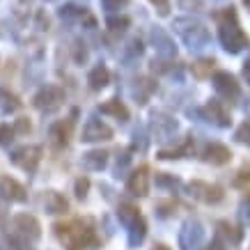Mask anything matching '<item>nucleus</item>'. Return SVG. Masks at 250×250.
Segmentation results:
<instances>
[{
	"label": "nucleus",
	"mask_w": 250,
	"mask_h": 250,
	"mask_svg": "<svg viewBox=\"0 0 250 250\" xmlns=\"http://www.w3.org/2000/svg\"><path fill=\"white\" fill-rule=\"evenodd\" d=\"M55 234L64 243L67 250H85L87 246L97 243L94 229L87 220H69V223H58L55 225Z\"/></svg>",
	"instance_id": "1"
},
{
	"label": "nucleus",
	"mask_w": 250,
	"mask_h": 250,
	"mask_svg": "<svg viewBox=\"0 0 250 250\" xmlns=\"http://www.w3.org/2000/svg\"><path fill=\"white\" fill-rule=\"evenodd\" d=\"M12 232H9V246L14 250H35V241L39 239V223L30 213H19L12 218Z\"/></svg>",
	"instance_id": "2"
},
{
	"label": "nucleus",
	"mask_w": 250,
	"mask_h": 250,
	"mask_svg": "<svg viewBox=\"0 0 250 250\" xmlns=\"http://www.w3.org/2000/svg\"><path fill=\"white\" fill-rule=\"evenodd\" d=\"M218 19H220L218 37H220L223 48H225L228 53H239V51H243V48L250 44V39H248V35L239 28V23H236V12L229 7L225 14H218Z\"/></svg>",
	"instance_id": "3"
},
{
	"label": "nucleus",
	"mask_w": 250,
	"mask_h": 250,
	"mask_svg": "<svg viewBox=\"0 0 250 250\" xmlns=\"http://www.w3.org/2000/svg\"><path fill=\"white\" fill-rule=\"evenodd\" d=\"M174 32L182 37V42L188 48H205L209 44V28H207L202 21L197 19H190V16H182V19H174Z\"/></svg>",
	"instance_id": "4"
},
{
	"label": "nucleus",
	"mask_w": 250,
	"mask_h": 250,
	"mask_svg": "<svg viewBox=\"0 0 250 250\" xmlns=\"http://www.w3.org/2000/svg\"><path fill=\"white\" fill-rule=\"evenodd\" d=\"M62 101H64V92L60 87H55V85H46L42 90L37 92V97H35V106L39 110H46V113H53L58 108L62 106Z\"/></svg>",
	"instance_id": "5"
},
{
	"label": "nucleus",
	"mask_w": 250,
	"mask_h": 250,
	"mask_svg": "<svg viewBox=\"0 0 250 250\" xmlns=\"http://www.w3.org/2000/svg\"><path fill=\"white\" fill-rule=\"evenodd\" d=\"M42 161V147L37 145H28V147H21L12 154V163L19 167H23L25 172H35Z\"/></svg>",
	"instance_id": "6"
},
{
	"label": "nucleus",
	"mask_w": 250,
	"mask_h": 250,
	"mask_svg": "<svg viewBox=\"0 0 250 250\" xmlns=\"http://www.w3.org/2000/svg\"><path fill=\"white\" fill-rule=\"evenodd\" d=\"M113 138V131L108 124L99 120V117H90L83 126V140L85 143H97V140H110Z\"/></svg>",
	"instance_id": "7"
},
{
	"label": "nucleus",
	"mask_w": 250,
	"mask_h": 250,
	"mask_svg": "<svg viewBox=\"0 0 250 250\" xmlns=\"http://www.w3.org/2000/svg\"><path fill=\"white\" fill-rule=\"evenodd\" d=\"M202 239H205V229H202V225H200L197 220H188V223L184 225V229L179 232V243H182L184 250L197 248V246L202 243Z\"/></svg>",
	"instance_id": "8"
},
{
	"label": "nucleus",
	"mask_w": 250,
	"mask_h": 250,
	"mask_svg": "<svg viewBox=\"0 0 250 250\" xmlns=\"http://www.w3.org/2000/svg\"><path fill=\"white\" fill-rule=\"evenodd\" d=\"M190 193L202 200V202H209V205H216L223 200V188L220 186H213V184H205V182H193L190 184Z\"/></svg>",
	"instance_id": "9"
},
{
	"label": "nucleus",
	"mask_w": 250,
	"mask_h": 250,
	"mask_svg": "<svg viewBox=\"0 0 250 250\" xmlns=\"http://www.w3.org/2000/svg\"><path fill=\"white\" fill-rule=\"evenodd\" d=\"M0 195L9 200V202H25V188H23L21 184L12 179V177H2L0 179Z\"/></svg>",
	"instance_id": "10"
},
{
	"label": "nucleus",
	"mask_w": 250,
	"mask_h": 250,
	"mask_svg": "<svg viewBox=\"0 0 250 250\" xmlns=\"http://www.w3.org/2000/svg\"><path fill=\"white\" fill-rule=\"evenodd\" d=\"M213 87H216L223 97H236V94H239V83H236L234 76L228 74V71L213 74Z\"/></svg>",
	"instance_id": "11"
},
{
	"label": "nucleus",
	"mask_w": 250,
	"mask_h": 250,
	"mask_svg": "<svg viewBox=\"0 0 250 250\" xmlns=\"http://www.w3.org/2000/svg\"><path fill=\"white\" fill-rule=\"evenodd\" d=\"M129 190L133 193V195H147V190H149V174H147V167L145 166H140L136 170V172L129 177Z\"/></svg>",
	"instance_id": "12"
},
{
	"label": "nucleus",
	"mask_w": 250,
	"mask_h": 250,
	"mask_svg": "<svg viewBox=\"0 0 250 250\" xmlns=\"http://www.w3.org/2000/svg\"><path fill=\"white\" fill-rule=\"evenodd\" d=\"M152 42H154V46H156V51H159L161 55H166V58H170V55L177 53V46H174L172 37H170L163 28H154L152 30Z\"/></svg>",
	"instance_id": "13"
},
{
	"label": "nucleus",
	"mask_w": 250,
	"mask_h": 250,
	"mask_svg": "<svg viewBox=\"0 0 250 250\" xmlns=\"http://www.w3.org/2000/svg\"><path fill=\"white\" fill-rule=\"evenodd\" d=\"M229 159H232V152L220 143H211L205 152V161H209V163H213V166H225Z\"/></svg>",
	"instance_id": "14"
},
{
	"label": "nucleus",
	"mask_w": 250,
	"mask_h": 250,
	"mask_svg": "<svg viewBox=\"0 0 250 250\" xmlns=\"http://www.w3.org/2000/svg\"><path fill=\"white\" fill-rule=\"evenodd\" d=\"M44 207L48 213H64L69 209V202L60 193H55V190H48L44 197Z\"/></svg>",
	"instance_id": "15"
},
{
	"label": "nucleus",
	"mask_w": 250,
	"mask_h": 250,
	"mask_svg": "<svg viewBox=\"0 0 250 250\" xmlns=\"http://www.w3.org/2000/svg\"><path fill=\"white\" fill-rule=\"evenodd\" d=\"M207 110H209V115H211V120L218 124V126H229V113L225 110V106H223V101H218V99H211L209 101V106H207Z\"/></svg>",
	"instance_id": "16"
},
{
	"label": "nucleus",
	"mask_w": 250,
	"mask_h": 250,
	"mask_svg": "<svg viewBox=\"0 0 250 250\" xmlns=\"http://www.w3.org/2000/svg\"><path fill=\"white\" fill-rule=\"evenodd\" d=\"M110 81V74H108V69L104 64H97V67L90 71V76H87V83H90L92 90H104Z\"/></svg>",
	"instance_id": "17"
},
{
	"label": "nucleus",
	"mask_w": 250,
	"mask_h": 250,
	"mask_svg": "<svg viewBox=\"0 0 250 250\" xmlns=\"http://www.w3.org/2000/svg\"><path fill=\"white\" fill-rule=\"evenodd\" d=\"M104 115H113L115 120H120V122H126L129 120V110H126V106L124 104H120L117 99H110V101H106L104 106L99 108Z\"/></svg>",
	"instance_id": "18"
},
{
	"label": "nucleus",
	"mask_w": 250,
	"mask_h": 250,
	"mask_svg": "<svg viewBox=\"0 0 250 250\" xmlns=\"http://www.w3.org/2000/svg\"><path fill=\"white\" fill-rule=\"evenodd\" d=\"M177 129V122L172 117H166V115H154V131L156 136H167Z\"/></svg>",
	"instance_id": "19"
},
{
	"label": "nucleus",
	"mask_w": 250,
	"mask_h": 250,
	"mask_svg": "<svg viewBox=\"0 0 250 250\" xmlns=\"http://www.w3.org/2000/svg\"><path fill=\"white\" fill-rule=\"evenodd\" d=\"M106 161H108L106 152H90L83 156V166L87 170H101V167H106Z\"/></svg>",
	"instance_id": "20"
},
{
	"label": "nucleus",
	"mask_w": 250,
	"mask_h": 250,
	"mask_svg": "<svg viewBox=\"0 0 250 250\" xmlns=\"http://www.w3.org/2000/svg\"><path fill=\"white\" fill-rule=\"evenodd\" d=\"M145 234H147V225H145L143 216H140L136 223H131V225H129V243H131V246H138V243H143Z\"/></svg>",
	"instance_id": "21"
},
{
	"label": "nucleus",
	"mask_w": 250,
	"mask_h": 250,
	"mask_svg": "<svg viewBox=\"0 0 250 250\" xmlns=\"http://www.w3.org/2000/svg\"><path fill=\"white\" fill-rule=\"evenodd\" d=\"M19 101H16L14 94H9V92L5 90H0V115H9V113H14V110H19Z\"/></svg>",
	"instance_id": "22"
},
{
	"label": "nucleus",
	"mask_w": 250,
	"mask_h": 250,
	"mask_svg": "<svg viewBox=\"0 0 250 250\" xmlns=\"http://www.w3.org/2000/svg\"><path fill=\"white\" fill-rule=\"evenodd\" d=\"M69 131H71V122H69L67 126H64V122H58V124H53V126H51V138H53V143L67 145Z\"/></svg>",
	"instance_id": "23"
},
{
	"label": "nucleus",
	"mask_w": 250,
	"mask_h": 250,
	"mask_svg": "<svg viewBox=\"0 0 250 250\" xmlns=\"http://www.w3.org/2000/svg\"><path fill=\"white\" fill-rule=\"evenodd\" d=\"M220 236H229V241H232V243H239V241H241V229L223 220V223H218V239H220Z\"/></svg>",
	"instance_id": "24"
},
{
	"label": "nucleus",
	"mask_w": 250,
	"mask_h": 250,
	"mask_svg": "<svg viewBox=\"0 0 250 250\" xmlns=\"http://www.w3.org/2000/svg\"><path fill=\"white\" fill-rule=\"evenodd\" d=\"M60 19H64V21H71V19H81V16H85V9L76 7V5H64V7H60Z\"/></svg>",
	"instance_id": "25"
},
{
	"label": "nucleus",
	"mask_w": 250,
	"mask_h": 250,
	"mask_svg": "<svg viewBox=\"0 0 250 250\" xmlns=\"http://www.w3.org/2000/svg\"><path fill=\"white\" fill-rule=\"evenodd\" d=\"M211 69H213V60H200L193 64V74H195L197 78H207L211 74Z\"/></svg>",
	"instance_id": "26"
},
{
	"label": "nucleus",
	"mask_w": 250,
	"mask_h": 250,
	"mask_svg": "<svg viewBox=\"0 0 250 250\" xmlns=\"http://www.w3.org/2000/svg\"><path fill=\"white\" fill-rule=\"evenodd\" d=\"M129 23H131L129 16H120V19H117V16H110V19H108V28L113 32H124L129 28Z\"/></svg>",
	"instance_id": "27"
},
{
	"label": "nucleus",
	"mask_w": 250,
	"mask_h": 250,
	"mask_svg": "<svg viewBox=\"0 0 250 250\" xmlns=\"http://www.w3.org/2000/svg\"><path fill=\"white\" fill-rule=\"evenodd\" d=\"M129 2L131 0H101L104 9H108V12H120V9H124Z\"/></svg>",
	"instance_id": "28"
},
{
	"label": "nucleus",
	"mask_w": 250,
	"mask_h": 250,
	"mask_svg": "<svg viewBox=\"0 0 250 250\" xmlns=\"http://www.w3.org/2000/svg\"><path fill=\"white\" fill-rule=\"evenodd\" d=\"M236 140H239V143L250 145V122H243L241 126L236 129Z\"/></svg>",
	"instance_id": "29"
},
{
	"label": "nucleus",
	"mask_w": 250,
	"mask_h": 250,
	"mask_svg": "<svg viewBox=\"0 0 250 250\" xmlns=\"http://www.w3.org/2000/svg\"><path fill=\"white\" fill-rule=\"evenodd\" d=\"M12 136H14V129H9L7 124H0V145H5L12 140Z\"/></svg>",
	"instance_id": "30"
},
{
	"label": "nucleus",
	"mask_w": 250,
	"mask_h": 250,
	"mask_svg": "<svg viewBox=\"0 0 250 250\" xmlns=\"http://www.w3.org/2000/svg\"><path fill=\"white\" fill-rule=\"evenodd\" d=\"M156 184H161V186H179V182L177 179H170V177H166V172H159V177H156Z\"/></svg>",
	"instance_id": "31"
},
{
	"label": "nucleus",
	"mask_w": 250,
	"mask_h": 250,
	"mask_svg": "<svg viewBox=\"0 0 250 250\" xmlns=\"http://www.w3.org/2000/svg\"><path fill=\"white\" fill-rule=\"evenodd\" d=\"M152 5H156V9H159V14L166 16L167 14V9H170V2L167 0H149Z\"/></svg>",
	"instance_id": "32"
},
{
	"label": "nucleus",
	"mask_w": 250,
	"mask_h": 250,
	"mask_svg": "<svg viewBox=\"0 0 250 250\" xmlns=\"http://www.w3.org/2000/svg\"><path fill=\"white\" fill-rule=\"evenodd\" d=\"M87 186H90V182H87V179H78V182H76V195L78 197H85Z\"/></svg>",
	"instance_id": "33"
},
{
	"label": "nucleus",
	"mask_w": 250,
	"mask_h": 250,
	"mask_svg": "<svg viewBox=\"0 0 250 250\" xmlns=\"http://www.w3.org/2000/svg\"><path fill=\"white\" fill-rule=\"evenodd\" d=\"M14 131H19V133H25V131H30V122L21 120L19 124H16V129H14Z\"/></svg>",
	"instance_id": "34"
},
{
	"label": "nucleus",
	"mask_w": 250,
	"mask_h": 250,
	"mask_svg": "<svg viewBox=\"0 0 250 250\" xmlns=\"http://www.w3.org/2000/svg\"><path fill=\"white\" fill-rule=\"evenodd\" d=\"M207 250H228V248H225V243L220 241V239H216L211 246H207Z\"/></svg>",
	"instance_id": "35"
},
{
	"label": "nucleus",
	"mask_w": 250,
	"mask_h": 250,
	"mask_svg": "<svg viewBox=\"0 0 250 250\" xmlns=\"http://www.w3.org/2000/svg\"><path fill=\"white\" fill-rule=\"evenodd\" d=\"M239 182H250V167H243L239 172Z\"/></svg>",
	"instance_id": "36"
},
{
	"label": "nucleus",
	"mask_w": 250,
	"mask_h": 250,
	"mask_svg": "<svg viewBox=\"0 0 250 250\" xmlns=\"http://www.w3.org/2000/svg\"><path fill=\"white\" fill-rule=\"evenodd\" d=\"M243 78H246V81L250 83V58L243 62Z\"/></svg>",
	"instance_id": "37"
},
{
	"label": "nucleus",
	"mask_w": 250,
	"mask_h": 250,
	"mask_svg": "<svg viewBox=\"0 0 250 250\" xmlns=\"http://www.w3.org/2000/svg\"><path fill=\"white\" fill-rule=\"evenodd\" d=\"M154 250H167V246H156Z\"/></svg>",
	"instance_id": "38"
},
{
	"label": "nucleus",
	"mask_w": 250,
	"mask_h": 250,
	"mask_svg": "<svg viewBox=\"0 0 250 250\" xmlns=\"http://www.w3.org/2000/svg\"><path fill=\"white\" fill-rule=\"evenodd\" d=\"M243 5H246V7L250 9V0H243Z\"/></svg>",
	"instance_id": "39"
},
{
	"label": "nucleus",
	"mask_w": 250,
	"mask_h": 250,
	"mask_svg": "<svg viewBox=\"0 0 250 250\" xmlns=\"http://www.w3.org/2000/svg\"><path fill=\"white\" fill-rule=\"evenodd\" d=\"M46 2H55V0H46Z\"/></svg>",
	"instance_id": "40"
},
{
	"label": "nucleus",
	"mask_w": 250,
	"mask_h": 250,
	"mask_svg": "<svg viewBox=\"0 0 250 250\" xmlns=\"http://www.w3.org/2000/svg\"><path fill=\"white\" fill-rule=\"evenodd\" d=\"M216 2H225V0H216Z\"/></svg>",
	"instance_id": "41"
}]
</instances>
